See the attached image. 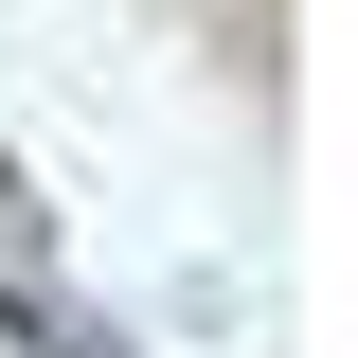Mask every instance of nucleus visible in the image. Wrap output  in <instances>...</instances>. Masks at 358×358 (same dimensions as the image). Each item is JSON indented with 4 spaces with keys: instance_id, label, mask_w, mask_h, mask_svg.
Masks as SVG:
<instances>
[{
    "instance_id": "1",
    "label": "nucleus",
    "mask_w": 358,
    "mask_h": 358,
    "mask_svg": "<svg viewBox=\"0 0 358 358\" xmlns=\"http://www.w3.org/2000/svg\"><path fill=\"white\" fill-rule=\"evenodd\" d=\"M0 341H18V358H108V322H90V305H36V287L0 268Z\"/></svg>"
},
{
    "instance_id": "2",
    "label": "nucleus",
    "mask_w": 358,
    "mask_h": 358,
    "mask_svg": "<svg viewBox=\"0 0 358 358\" xmlns=\"http://www.w3.org/2000/svg\"><path fill=\"white\" fill-rule=\"evenodd\" d=\"M36 233H54V215H36V179H18V162H0V268H18V251H36Z\"/></svg>"
}]
</instances>
